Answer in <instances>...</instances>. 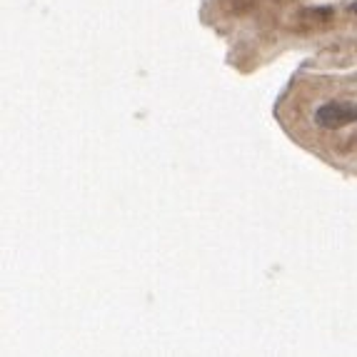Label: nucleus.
<instances>
[{
    "mask_svg": "<svg viewBox=\"0 0 357 357\" xmlns=\"http://www.w3.org/2000/svg\"><path fill=\"white\" fill-rule=\"evenodd\" d=\"M315 123L320 128H328V130H337V128L357 123V102H325L315 110Z\"/></svg>",
    "mask_w": 357,
    "mask_h": 357,
    "instance_id": "obj_1",
    "label": "nucleus"
},
{
    "mask_svg": "<svg viewBox=\"0 0 357 357\" xmlns=\"http://www.w3.org/2000/svg\"><path fill=\"white\" fill-rule=\"evenodd\" d=\"M352 13H357V3H352Z\"/></svg>",
    "mask_w": 357,
    "mask_h": 357,
    "instance_id": "obj_2",
    "label": "nucleus"
}]
</instances>
